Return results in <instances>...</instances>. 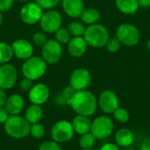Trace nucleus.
<instances>
[{
	"instance_id": "obj_32",
	"label": "nucleus",
	"mask_w": 150,
	"mask_h": 150,
	"mask_svg": "<svg viewBox=\"0 0 150 150\" xmlns=\"http://www.w3.org/2000/svg\"><path fill=\"white\" fill-rule=\"evenodd\" d=\"M62 0H35L42 9H52L55 7Z\"/></svg>"
},
{
	"instance_id": "obj_34",
	"label": "nucleus",
	"mask_w": 150,
	"mask_h": 150,
	"mask_svg": "<svg viewBox=\"0 0 150 150\" xmlns=\"http://www.w3.org/2000/svg\"><path fill=\"white\" fill-rule=\"evenodd\" d=\"M47 37L42 33H35L33 35V42L38 47H43L47 43Z\"/></svg>"
},
{
	"instance_id": "obj_31",
	"label": "nucleus",
	"mask_w": 150,
	"mask_h": 150,
	"mask_svg": "<svg viewBox=\"0 0 150 150\" xmlns=\"http://www.w3.org/2000/svg\"><path fill=\"white\" fill-rule=\"evenodd\" d=\"M105 46H106V48L109 52L115 53V52L119 51V49L120 48L121 43L120 42V40L117 38H112V39H109L107 40Z\"/></svg>"
},
{
	"instance_id": "obj_10",
	"label": "nucleus",
	"mask_w": 150,
	"mask_h": 150,
	"mask_svg": "<svg viewBox=\"0 0 150 150\" xmlns=\"http://www.w3.org/2000/svg\"><path fill=\"white\" fill-rule=\"evenodd\" d=\"M40 27L47 33H55L62 25V16L54 10H49L43 13L40 20Z\"/></svg>"
},
{
	"instance_id": "obj_18",
	"label": "nucleus",
	"mask_w": 150,
	"mask_h": 150,
	"mask_svg": "<svg viewBox=\"0 0 150 150\" xmlns=\"http://www.w3.org/2000/svg\"><path fill=\"white\" fill-rule=\"evenodd\" d=\"M24 107V99L23 98L18 94H13L11 95L9 98H7L4 108L11 115H18Z\"/></svg>"
},
{
	"instance_id": "obj_15",
	"label": "nucleus",
	"mask_w": 150,
	"mask_h": 150,
	"mask_svg": "<svg viewBox=\"0 0 150 150\" xmlns=\"http://www.w3.org/2000/svg\"><path fill=\"white\" fill-rule=\"evenodd\" d=\"M13 54L21 60H26L33 55V48L32 44L24 39L15 40L11 45Z\"/></svg>"
},
{
	"instance_id": "obj_25",
	"label": "nucleus",
	"mask_w": 150,
	"mask_h": 150,
	"mask_svg": "<svg viewBox=\"0 0 150 150\" xmlns=\"http://www.w3.org/2000/svg\"><path fill=\"white\" fill-rule=\"evenodd\" d=\"M13 56L11 46L5 42H0V63L8 62Z\"/></svg>"
},
{
	"instance_id": "obj_29",
	"label": "nucleus",
	"mask_w": 150,
	"mask_h": 150,
	"mask_svg": "<svg viewBox=\"0 0 150 150\" xmlns=\"http://www.w3.org/2000/svg\"><path fill=\"white\" fill-rule=\"evenodd\" d=\"M55 38L56 40L61 44H67L70 40V33L69 32L68 29L61 26L55 32Z\"/></svg>"
},
{
	"instance_id": "obj_17",
	"label": "nucleus",
	"mask_w": 150,
	"mask_h": 150,
	"mask_svg": "<svg viewBox=\"0 0 150 150\" xmlns=\"http://www.w3.org/2000/svg\"><path fill=\"white\" fill-rule=\"evenodd\" d=\"M65 13L71 18H78L84 10L83 0H62Z\"/></svg>"
},
{
	"instance_id": "obj_33",
	"label": "nucleus",
	"mask_w": 150,
	"mask_h": 150,
	"mask_svg": "<svg viewBox=\"0 0 150 150\" xmlns=\"http://www.w3.org/2000/svg\"><path fill=\"white\" fill-rule=\"evenodd\" d=\"M39 150H62V148L60 147V145L55 142H50V141H47L42 142L40 147Z\"/></svg>"
},
{
	"instance_id": "obj_4",
	"label": "nucleus",
	"mask_w": 150,
	"mask_h": 150,
	"mask_svg": "<svg viewBox=\"0 0 150 150\" xmlns=\"http://www.w3.org/2000/svg\"><path fill=\"white\" fill-rule=\"evenodd\" d=\"M47 70V62L41 57L31 56L26 59L22 66V72L25 77L31 80L40 78Z\"/></svg>"
},
{
	"instance_id": "obj_3",
	"label": "nucleus",
	"mask_w": 150,
	"mask_h": 150,
	"mask_svg": "<svg viewBox=\"0 0 150 150\" xmlns=\"http://www.w3.org/2000/svg\"><path fill=\"white\" fill-rule=\"evenodd\" d=\"M83 38L88 45L94 47H102L105 46L109 40V33L105 26L96 23L86 28Z\"/></svg>"
},
{
	"instance_id": "obj_19",
	"label": "nucleus",
	"mask_w": 150,
	"mask_h": 150,
	"mask_svg": "<svg viewBox=\"0 0 150 150\" xmlns=\"http://www.w3.org/2000/svg\"><path fill=\"white\" fill-rule=\"evenodd\" d=\"M71 124H72L74 132H76L78 134L82 135V134L91 132V121L90 120L89 117H87V116H83V115L77 114V116H76L73 119Z\"/></svg>"
},
{
	"instance_id": "obj_45",
	"label": "nucleus",
	"mask_w": 150,
	"mask_h": 150,
	"mask_svg": "<svg viewBox=\"0 0 150 150\" xmlns=\"http://www.w3.org/2000/svg\"><path fill=\"white\" fill-rule=\"evenodd\" d=\"M18 1H22V2H25V1H28V0H18Z\"/></svg>"
},
{
	"instance_id": "obj_24",
	"label": "nucleus",
	"mask_w": 150,
	"mask_h": 150,
	"mask_svg": "<svg viewBox=\"0 0 150 150\" xmlns=\"http://www.w3.org/2000/svg\"><path fill=\"white\" fill-rule=\"evenodd\" d=\"M76 90H74L70 85L67 86L63 89V91H62L61 94H59V96L57 97V103L60 104L61 105H69L70 101L72 99V98L74 97L75 93H76Z\"/></svg>"
},
{
	"instance_id": "obj_43",
	"label": "nucleus",
	"mask_w": 150,
	"mask_h": 150,
	"mask_svg": "<svg viewBox=\"0 0 150 150\" xmlns=\"http://www.w3.org/2000/svg\"><path fill=\"white\" fill-rule=\"evenodd\" d=\"M147 47H148V49L150 51V40H149L148 42H147Z\"/></svg>"
},
{
	"instance_id": "obj_11",
	"label": "nucleus",
	"mask_w": 150,
	"mask_h": 150,
	"mask_svg": "<svg viewBox=\"0 0 150 150\" xmlns=\"http://www.w3.org/2000/svg\"><path fill=\"white\" fill-rule=\"evenodd\" d=\"M91 82V76L86 69H75L69 78V85L76 90L83 91L86 90Z\"/></svg>"
},
{
	"instance_id": "obj_41",
	"label": "nucleus",
	"mask_w": 150,
	"mask_h": 150,
	"mask_svg": "<svg viewBox=\"0 0 150 150\" xmlns=\"http://www.w3.org/2000/svg\"><path fill=\"white\" fill-rule=\"evenodd\" d=\"M139 7L142 8H149L150 7V0H137Z\"/></svg>"
},
{
	"instance_id": "obj_37",
	"label": "nucleus",
	"mask_w": 150,
	"mask_h": 150,
	"mask_svg": "<svg viewBox=\"0 0 150 150\" xmlns=\"http://www.w3.org/2000/svg\"><path fill=\"white\" fill-rule=\"evenodd\" d=\"M9 113L6 109L3 106H0V124H4L6 120L9 117Z\"/></svg>"
},
{
	"instance_id": "obj_40",
	"label": "nucleus",
	"mask_w": 150,
	"mask_h": 150,
	"mask_svg": "<svg viewBox=\"0 0 150 150\" xmlns=\"http://www.w3.org/2000/svg\"><path fill=\"white\" fill-rule=\"evenodd\" d=\"M7 98H6V94L4 91V89L0 88V106H4L5 104Z\"/></svg>"
},
{
	"instance_id": "obj_30",
	"label": "nucleus",
	"mask_w": 150,
	"mask_h": 150,
	"mask_svg": "<svg viewBox=\"0 0 150 150\" xmlns=\"http://www.w3.org/2000/svg\"><path fill=\"white\" fill-rule=\"evenodd\" d=\"M30 134H32L33 137L36 139H40L45 134V127L42 124L39 122L35 124H32L30 128Z\"/></svg>"
},
{
	"instance_id": "obj_35",
	"label": "nucleus",
	"mask_w": 150,
	"mask_h": 150,
	"mask_svg": "<svg viewBox=\"0 0 150 150\" xmlns=\"http://www.w3.org/2000/svg\"><path fill=\"white\" fill-rule=\"evenodd\" d=\"M19 86H20L21 90L24 91H30V90L32 89V87L33 86V80L25 77V78H23V79L21 80V82H20V83H19Z\"/></svg>"
},
{
	"instance_id": "obj_16",
	"label": "nucleus",
	"mask_w": 150,
	"mask_h": 150,
	"mask_svg": "<svg viewBox=\"0 0 150 150\" xmlns=\"http://www.w3.org/2000/svg\"><path fill=\"white\" fill-rule=\"evenodd\" d=\"M87 42L83 37H74L68 43V50L73 57L83 56L87 50Z\"/></svg>"
},
{
	"instance_id": "obj_13",
	"label": "nucleus",
	"mask_w": 150,
	"mask_h": 150,
	"mask_svg": "<svg viewBox=\"0 0 150 150\" xmlns=\"http://www.w3.org/2000/svg\"><path fill=\"white\" fill-rule=\"evenodd\" d=\"M17 79L18 72L13 65L4 63L2 66H0V88L4 90L12 88Z\"/></svg>"
},
{
	"instance_id": "obj_27",
	"label": "nucleus",
	"mask_w": 150,
	"mask_h": 150,
	"mask_svg": "<svg viewBox=\"0 0 150 150\" xmlns=\"http://www.w3.org/2000/svg\"><path fill=\"white\" fill-rule=\"evenodd\" d=\"M96 142L95 136L91 133H86L84 134H82L79 139V145L82 149H91Z\"/></svg>"
},
{
	"instance_id": "obj_26",
	"label": "nucleus",
	"mask_w": 150,
	"mask_h": 150,
	"mask_svg": "<svg viewBox=\"0 0 150 150\" xmlns=\"http://www.w3.org/2000/svg\"><path fill=\"white\" fill-rule=\"evenodd\" d=\"M69 32L74 37H82L86 30L84 25L78 21H73L69 25Z\"/></svg>"
},
{
	"instance_id": "obj_22",
	"label": "nucleus",
	"mask_w": 150,
	"mask_h": 150,
	"mask_svg": "<svg viewBox=\"0 0 150 150\" xmlns=\"http://www.w3.org/2000/svg\"><path fill=\"white\" fill-rule=\"evenodd\" d=\"M116 5L125 14H134L139 8L137 0H116Z\"/></svg>"
},
{
	"instance_id": "obj_2",
	"label": "nucleus",
	"mask_w": 150,
	"mask_h": 150,
	"mask_svg": "<svg viewBox=\"0 0 150 150\" xmlns=\"http://www.w3.org/2000/svg\"><path fill=\"white\" fill-rule=\"evenodd\" d=\"M30 123L18 115H10L4 122V130L8 135L15 139H22L30 134Z\"/></svg>"
},
{
	"instance_id": "obj_42",
	"label": "nucleus",
	"mask_w": 150,
	"mask_h": 150,
	"mask_svg": "<svg viewBox=\"0 0 150 150\" xmlns=\"http://www.w3.org/2000/svg\"><path fill=\"white\" fill-rule=\"evenodd\" d=\"M2 23H3V16H2L1 11H0V25H2Z\"/></svg>"
},
{
	"instance_id": "obj_20",
	"label": "nucleus",
	"mask_w": 150,
	"mask_h": 150,
	"mask_svg": "<svg viewBox=\"0 0 150 150\" xmlns=\"http://www.w3.org/2000/svg\"><path fill=\"white\" fill-rule=\"evenodd\" d=\"M134 140L133 132L128 128H121L117 131L115 134V142L119 147L127 148L129 147Z\"/></svg>"
},
{
	"instance_id": "obj_38",
	"label": "nucleus",
	"mask_w": 150,
	"mask_h": 150,
	"mask_svg": "<svg viewBox=\"0 0 150 150\" xmlns=\"http://www.w3.org/2000/svg\"><path fill=\"white\" fill-rule=\"evenodd\" d=\"M99 150H120L119 146L116 145V144H113V143H106V144H104Z\"/></svg>"
},
{
	"instance_id": "obj_28",
	"label": "nucleus",
	"mask_w": 150,
	"mask_h": 150,
	"mask_svg": "<svg viewBox=\"0 0 150 150\" xmlns=\"http://www.w3.org/2000/svg\"><path fill=\"white\" fill-rule=\"evenodd\" d=\"M112 114H113V118L119 123H123V124L127 123L130 119V115H129L128 111L123 107H119L118 109H116L114 111V112Z\"/></svg>"
},
{
	"instance_id": "obj_5",
	"label": "nucleus",
	"mask_w": 150,
	"mask_h": 150,
	"mask_svg": "<svg viewBox=\"0 0 150 150\" xmlns=\"http://www.w3.org/2000/svg\"><path fill=\"white\" fill-rule=\"evenodd\" d=\"M113 128L114 124L112 119L105 115H100L91 122V133L96 139L104 140L111 136L113 132Z\"/></svg>"
},
{
	"instance_id": "obj_39",
	"label": "nucleus",
	"mask_w": 150,
	"mask_h": 150,
	"mask_svg": "<svg viewBox=\"0 0 150 150\" xmlns=\"http://www.w3.org/2000/svg\"><path fill=\"white\" fill-rule=\"evenodd\" d=\"M140 150H150V138H147L142 142Z\"/></svg>"
},
{
	"instance_id": "obj_21",
	"label": "nucleus",
	"mask_w": 150,
	"mask_h": 150,
	"mask_svg": "<svg viewBox=\"0 0 150 150\" xmlns=\"http://www.w3.org/2000/svg\"><path fill=\"white\" fill-rule=\"evenodd\" d=\"M25 118L30 124L38 123L43 118V110L40 105L33 104L26 109Z\"/></svg>"
},
{
	"instance_id": "obj_36",
	"label": "nucleus",
	"mask_w": 150,
	"mask_h": 150,
	"mask_svg": "<svg viewBox=\"0 0 150 150\" xmlns=\"http://www.w3.org/2000/svg\"><path fill=\"white\" fill-rule=\"evenodd\" d=\"M14 0H0V11H7L13 5Z\"/></svg>"
},
{
	"instance_id": "obj_7",
	"label": "nucleus",
	"mask_w": 150,
	"mask_h": 150,
	"mask_svg": "<svg viewBox=\"0 0 150 150\" xmlns=\"http://www.w3.org/2000/svg\"><path fill=\"white\" fill-rule=\"evenodd\" d=\"M74 133L72 124L69 121L60 120L53 126L51 136L54 142L57 143H64L73 138Z\"/></svg>"
},
{
	"instance_id": "obj_1",
	"label": "nucleus",
	"mask_w": 150,
	"mask_h": 150,
	"mask_svg": "<svg viewBox=\"0 0 150 150\" xmlns=\"http://www.w3.org/2000/svg\"><path fill=\"white\" fill-rule=\"evenodd\" d=\"M69 105L78 115L89 117L96 112L98 101L92 92L83 90L76 91Z\"/></svg>"
},
{
	"instance_id": "obj_8",
	"label": "nucleus",
	"mask_w": 150,
	"mask_h": 150,
	"mask_svg": "<svg viewBox=\"0 0 150 150\" xmlns=\"http://www.w3.org/2000/svg\"><path fill=\"white\" fill-rule=\"evenodd\" d=\"M42 58L49 64H54L60 61L63 50L60 42L54 40H49L42 47Z\"/></svg>"
},
{
	"instance_id": "obj_23",
	"label": "nucleus",
	"mask_w": 150,
	"mask_h": 150,
	"mask_svg": "<svg viewBox=\"0 0 150 150\" xmlns=\"http://www.w3.org/2000/svg\"><path fill=\"white\" fill-rule=\"evenodd\" d=\"M80 18L83 23L88 25H93L99 20L100 13L98 10L94 8H87L83 10Z\"/></svg>"
},
{
	"instance_id": "obj_12",
	"label": "nucleus",
	"mask_w": 150,
	"mask_h": 150,
	"mask_svg": "<svg viewBox=\"0 0 150 150\" xmlns=\"http://www.w3.org/2000/svg\"><path fill=\"white\" fill-rule=\"evenodd\" d=\"M98 103L101 110L107 114L113 113L114 111L120 107L118 96L110 90H105L99 95Z\"/></svg>"
},
{
	"instance_id": "obj_9",
	"label": "nucleus",
	"mask_w": 150,
	"mask_h": 150,
	"mask_svg": "<svg viewBox=\"0 0 150 150\" xmlns=\"http://www.w3.org/2000/svg\"><path fill=\"white\" fill-rule=\"evenodd\" d=\"M43 15V9L36 2H29L25 4L20 11L22 21L27 25H33L40 22Z\"/></svg>"
},
{
	"instance_id": "obj_14",
	"label": "nucleus",
	"mask_w": 150,
	"mask_h": 150,
	"mask_svg": "<svg viewBox=\"0 0 150 150\" xmlns=\"http://www.w3.org/2000/svg\"><path fill=\"white\" fill-rule=\"evenodd\" d=\"M49 98V89L44 83H37L29 91V99L34 105H43Z\"/></svg>"
},
{
	"instance_id": "obj_44",
	"label": "nucleus",
	"mask_w": 150,
	"mask_h": 150,
	"mask_svg": "<svg viewBox=\"0 0 150 150\" xmlns=\"http://www.w3.org/2000/svg\"><path fill=\"white\" fill-rule=\"evenodd\" d=\"M82 150H94V149H83Z\"/></svg>"
},
{
	"instance_id": "obj_6",
	"label": "nucleus",
	"mask_w": 150,
	"mask_h": 150,
	"mask_svg": "<svg viewBox=\"0 0 150 150\" xmlns=\"http://www.w3.org/2000/svg\"><path fill=\"white\" fill-rule=\"evenodd\" d=\"M116 38L125 46L133 47L138 44L140 40V33L132 24H122L116 32Z\"/></svg>"
}]
</instances>
